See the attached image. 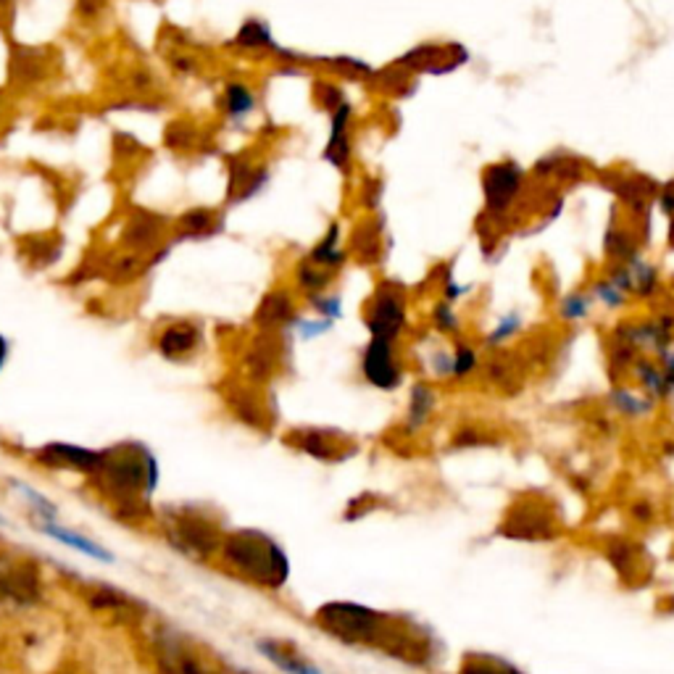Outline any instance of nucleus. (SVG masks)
Returning a JSON list of instances; mask_svg holds the SVG:
<instances>
[{
    "label": "nucleus",
    "mask_w": 674,
    "mask_h": 674,
    "mask_svg": "<svg viewBox=\"0 0 674 674\" xmlns=\"http://www.w3.org/2000/svg\"><path fill=\"white\" fill-rule=\"evenodd\" d=\"M454 448L459 451H472V448H495L501 445L498 437H492L491 429H477V427H461L454 435Z\"/></svg>",
    "instance_id": "2f4dec72"
},
{
    "label": "nucleus",
    "mask_w": 674,
    "mask_h": 674,
    "mask_svg": "<svg viewBox=\"0 0 674 674\" xmlns=\"http://www.w3.org/2000/svg\"><path fill=\"white\" fill-rule=\"evenodd\" d=\"M256 100H253V92L248 85L243 82H229L227 90H224V108L232 119H243L253 111Z\"/></svg>",
    "instance_id": "7c9ffc66"
},
{
    "label": "nucleus",
    "mask_w": 674,
    "mask_h": 674,
    "mask_svg": "<svg viewBox=\"0 0 674 674\" xmlns=\"http://www.w3.org/2000/svg\"><path fill=\"white\" fill-rule=\"evenodd\" d=\"M32 459L37 461L45 469H59V472H77L92 477L95 469L103 461V451H92V448H82V445H71V443H48L37 451H32Z\"/></svg>",
    "instance_id": "6e6552de"
},
{
    "label": "nucleus",
    "mask_w": 674,
    "mask_h": 674,
    "mask_svg": "<svg viewBox=\"0 0 674 674\" xmlns=\"http://www.w3.org/2000/svg\"><path fill=\"white\" fill-rule=\"evenodd\" d=\"M520 172L517 166H492L485 180V198L492 214H503L520 192Z\"/></svg>",
    "instance_id": "2eb2a0df"
},
{
    "label": "nucleus",
    "mask_w": 674,
    "mask_h": 674,
    "mask_svg": "<svg viewBox=\"0 0 674 674\" xmlns=\"http://www.w3.org/2000/svg\"><path fill=\"white\" fill-rule=\"evenodd\" d=\"M359 369L364 382L382 393H393L406 382V361L400 356L398 342L393 340L369 337V342L361 348Z\"/></svg>",
    "instance_id": "423d86ee"
},
{
    "label": "nucleus",
    "mask_w": 674,
    "mask_h": 674,
    "mask_svg": "<svg viewBox=\"0 0 674 674\" xmlns=\"http://www.w3.org/2000/svg\"><path fill=\"white\" fill-rule=\"evenodd\" d=\"M69 674H71V672H69Z\"/></svg>",
    "instance_id": "49530a36"
},
{
    "label": "nucleus",
    "mask_w": 674,
    "mask_h": 674,
    "mask_svg": "<svg viewBox=\"0 0 674 674\" xmlns=\"http://www.w3.org/2000/svg\"><path fill=\"white\" fill-rule=\"evenodd\" d=\"M606 406L613 417L624 422H648L656 417V408H659L656 400L648 398L643 390H638L630 382H612L606 393Z\"/></svg>",
    "instance_id": "9d476101"
},
{
    "label": "nucleus",
    "mask_w": 674,
    "mask_h": 674,
    "mask_svg": "<svg viewBox=\"0 0 674 674\" xmlns=\"http://www.w3.org/2000/svg\"><path fill=\"white\" fill-rule=\"evenodd\" d=\"M183 235H187V238H201V235H209L211 229H214V216H211V211H190V214H184L183 216Z\"/></svg>",
    "instance_id": "f704fd0d"
},
{
    "label": "nucleus",
    "mask_w": 674,
    "mask_h": 674,
    "mask_svg": "<svg viewBox=\"0 0 674 674\" xmlns=\"http://www.w3.org/2000/svg\"><path fill=\"white\" fill-rule=\"evenodd\" d=\"M480 374L491 382L495 390L506 393V390H514L520 385V369L514 367V361L506 356V351H495L491 353V359L482 364Z\"/></svg>",
    "instance_id": "4be33fe9"
},
{
    "label": "nucleus",
    "mask_w": 674,
    "mask_h": 674,
    "mask_svg": "<svg viewBox=\"0 0 674 674\" xmlns=\"http://www.w3.org/2000/svg\"><path fill=\"white\" fill-rule=\"evenodd\" d=\"M369 335L398 342L408 330V295L398 282H379L364 308Z\"/></svg>",
    "instance_id": "20e7f679"
},
{
    "label": "nucleus",
    "mask_w": 674,
    "mask_h": 674,
    "mask_svg": "<svg viewBox=\"0 0 674 674\" xmlns=\"http://www.w3.org/2000/svg\"><path fill=\"white\" fill-rule=\"evenodd\" d=\"M482 369V345L469 337L454 340V382H469Z\"/></svg>",
    "instance_id": "412c9836"
},
{
    "label": "nucleus",
    "mask_w": 674,
    "mask_h": 674,
    "mask_svg": "<svg viewBox=\"0 0 674 674\" xmlns=\"http://www.w3.org/2000/svg\"><path fill=\"white\" fill-rule=\"evenodd\" d=\"M630 379L638 390H643L645 396L656 400L659 406L674 398V390L664 377V369L659 364V359H653V356H641L630 371Z\"/></svg>",
    "instance_id": "4468645a"
},
{
    "label": "nucleus",
    "mask_w": 674,
    "mask_h": 674,
    "mask_svg": "<svg viewBox=\"0 0 674 674\" xmlns=\"http://www.w3.org/2000/svg\"><path fill=\"white\" fill-rule=\"evenodd\" d=\"M290 443L298 445L304 454L314 456V459L335 461L351 456V454H345V448H342V443H340L335 432H327V429H301V432L293 435Z\"/></svg>",
    "instance_id": "dca6fc26"
},
{
    "label": "nucleus",
    "mask_w": 674,
    "mask_h": 674,
    "mask_svg": "<svg viewBox=\"0 0 674 674\" xmlns=\"http://www.w3.org/2000/svg\"><path fill=\"white\" fill-rule=\"evenodd\" d=\"M34 527H37L45 538L61 543V546L71 548V551L85 553L88 558L103 561V564H114V553L108 551V548H103L95 538H88V535H82V532H77V529L61 527L56 520H40L34 521Z\"/></svg>",
    "instance_id": "f8f14e48"
},
{
    "label": "nucleus",
    "mask_w": 674,
    "mask_h": 674,
    "mask_svg": "<svg viewBox=\"0 0 674 674\" xmlns=\"http://www.w3.org/2000/svg\"><path fill=\"white\" fill-rule=\"evenodd\" d=\"M98 8H100V0H80V11H82L85 16H95Z\"/></svg>",
    "instance_id": "a19ab883"
},
{
    "label": "nucleus",
    "mask_w": 674,
    "mask_h": 674,
    "mask_svg": "<svg viewBox=\"0 0 674 674\" xmlns=\"http://www.w3.org/2000/svg\"><path fill=\"white\" fill-rule=\"evenodd\" d=\"M332 279H335V272H330L324 267H316L308 258H304L298 264V269H295V282H298V287L306 293L308 298L319 295V293H327V287H330Z\"/></svg>",
    "instance_id": "bb28decb"
},
{
    "label": "nucleus",
    "mask_w": 674,
    "mask_h": 674,
    "mask_svg": "<svg viewBox=\"0 0 674 674\" xmlns=\"http://www.w3.org/2000/svg\"><path fill=\"white\" fill-rule=\"evenodd\" d=\"M275 340L269 335L261 337V342H253L250 345V353H248V374L256 377V379H267L276 367V351H275Z\"/></svg>",
    "instance_id": "a878e982"
},
{
    "label": "nucleus",
    "mask_w": 674,
    "mask_h": 674,
    "mask_svg": "<svg viewBox=\"0 0 674 674\" xmlns=\"http://www.w3.org/2000/svg\"><path fill=\"white\" fill-rule=\"evenodd\" d=\"M425 369L437 382H454V348L429 345L425 353Z\"/></svg>",
    "instance_id": "c756f323"
},
{
    "label": "nucleus",
    "mask_w": 674,
    "mask_h": 674,
    "mask_svg": "<svg viewBox=\"0 0 674 674\" xmlns=\"http://www.w3.org/2000/svg\"><path fill=\"white\" fill-rule=\"evenodd\" d=\"M209 674H216V672H209Z\"/></svg>",
    "instance_id": "a18cd8bd"
},
{
    "label": "nucleus",
    "mask_w": 674,
    "mask_h": 674,
    "mask_svg": "<svg viewBox=\"0 0 674 674\" xmlns=\"http://www.w3.org/2000/svg\"><path fill=\"white\" fill-rule=\"evenodd\" d=\"M216 556L229 575L256 585V587L279 590L290 580L287 551L272 535H267L261 529H235V532L224 535Z\"/></svg>",
    "instance_id": "f03ea898"
},
{
    "label": "nucleus",
    "mask_w": 674,
    "mask_h": 674,
    "mask_svg": "<svg viewBox=\"0 0 674 674\" xmlns=\"http://www.w3.org/2000/svg\"><path fill=\"white\" fill-rule=\"evenodd\" d=\"M527 330V322H524V314L520 308L498 316V322L488 330V335H482V351L488 353H495V351H506L511 342H517Z\"/></svg>",
    "instance_id": "6ab92c4d"
},
{
    "label": "nucleus",
    "mask_w": 674,
    "mask_h": 674,
    "mask_svg": "<svg viewBox=\"0 0 674 674\" xmlns=\"http://www.w3.org/2000/svg\"><path fill=\"white\" fill-rule=\"evenodd\" d=\"M5 361H8V342H5V337L0 335V369L5 367Z\"/></svg>",
    "instance_id": "79ce46f5"
},
{
    "label": "nucleus",
    "mask_w": 674,
    "mask_h": 674,
    "mask_svg": "<svg viewBox=\"0 0 674 674\" xmlns=\"http://www.w3.org/2000/svg\"><path fill=\"white\" fill-rule=\"evenodd\" d=\"M256 322L261 324L264 332L276 330V327H293L295 322V306H293V295L285 290H275L269 293L261 306L256 311Z\"/></svg>",
    "instance_id": "f3484780"
},
{
    "label": "nucleus",
    "mask_w": 674,
    "mask_h": 674,
    "mask_svg": "<svg viewBox=\"0 0 674 674\" xmlns=\"http://www.w3.org/2000/svg\"><path fill=\"white\" fill-rule=\"evenodd\" d=\"M593 306L595 298L590 295V290H572L561 295V301L556 304V316L561 324H583L585 319H590Z\"/></svg>",
    "instance_id": "5701e85b"
},
{
    "label": "nucleus",
    "mask_w": 674,
    "mask_h": 674,
    "mask_svg": "<svg viewBox=\"0 0 674 674\" xmlns=\"http://www.w3.org/2000/svg\"><path fill=\"white\" fill-rule=\"evenodd\" d=\"M440 406V390L435 382L419 379L408 390V406L403 417V435H419L422 429L429 427L432 417L437 414Z\"/></svg>",
    "instance_id": "9b49d317"
},
{
    "label": "nucleus",
    "mask_w": 674,
    "mask_h": 674,
    "mask_svg": "<svg viewBox=\"0 0 674 674\" xmlns=\"http://www.w3.org/2000/svg\"><path fill=\"white\" fill-rule=\"evenodd\" d=\"M456 674H527L517 661L491 653V651H466L461 656Z\"/></svg>",
    "instance_id": "a211bd4d"
},
{
    "label": "nucleus",
    "mask_w": 674,
    "mask_h": 674,
    "mask_svg": "<svg viewBox=\"0 0 674 674\" xmlns=\"http://www.w3.org/2000/svg\"><path fill=\"white\" fill-rule=\"evenodd\" d=\"M238 45H243V48H275V40L269 37V30H267V24L264 22H248L246 27L240 30L238 34V40H235Z\"/></svg>",
    "instance_id": "72a5a7b5"
},
{
    "label": "nucleus",
    "mask_w": 674,
    "mask_h": 674,
    "mask_svg": "<svg viewBox=\"0 0 674 674\" xmlns=\"http://www.w3.org/2000/svg\"><path fill=\"white\" fill-rule=\"evenodd\" d=\"M630 520L635 521V524H653L656 521V506H653V501L651 498H635L632 503H630Z\"/></svg>",
    "instance_id": "58836bf2"
},
{
    "label": "nucleus",
    "mask_w": 674,
    "mask_h": 674,
    "mask_svg": "<svg viewBox=\"0 0 674 674\" xmlns=\"http://www.w3.org/2000/svg\"><path fill=\"white\" fill-rule=\"evenodd\" d=\"M659 364L664 369V377H667V382H669V388L674 390V345L664 353V356H659Z\"/></svg>",
    "instance_id": "ea45409f"
},
{
    "label": "nucleus",
    "mask_w": 674,
    "mask_h": 674,
    "mask_svg": "<svg viewBox=\"0 0 674 674\" xmlns=\"http://www.w3.org/2000/svg\"><path fill=\"white\" fill-rule=\"evenodd\" d=\"M90 606L95 612H124L129 606V598H124L122 593H114V590H100L90 598Z\"/></svg>",
    "instance_id": "4c0bfd02"
},
{
    "label": "nucleus",
    "mask_w": 674,
    "mask_h": 674,
    "mask_svg": "<svg viewBox=\"0 0 674 674\" xmlns=\"http://www.w3.org/2000/svg\"><path fill=\"white\" fill-rule=\"evenodd\" d=\"M164 535L177 551L190 558H211L224 540V535L209 517L190 514L184 509L177 514H164Z\"/></svg>",
    "instance_id": "39448f33"
},
{
    "label": "nucleus",
    "mask_w": 674,
    "mask_h": 674,
    "mask_svg": "<svg viewBox=\"0 0 674 674\" xmlns=\"http://www.w3.org/2000/svg\"><path fill=\"white\" fill-rule=\"evenodd\" d=\"M606 558L613 566V572L622 577V580H630V577H638V548L635 543L613 535L606 546Z\"/></svg>",
    "instance_id": "b1692460"
},
{
    "label": "nucleus",
    "mask_w": 674,
    "mask_h": 674,
    "mask_svg": "<svg viewBox=\"0 0 674 674\" xmlns=\"http://www.w3.org/2000/svg\"><path fill=\"white\" fill-rule=\"evenodd\" d=\"M0 524H8V521H5V520H3V517H0Z\"/></svg>",
    "instance_id": "37998d69"
},
{
    "label": "nucleus",
    "mask_w": 674,
    "mask_h": 674,
    "mask_svg": "<svg viewBox=\"0 0 674 674\" xmlns=\"http://www.w3.org/2000/svg\"><path fill=\"white\" fill-rule=\"evenodd\" d=\"M609 335L635 345L643 356H664L674 345V311H656L643 319L616 322Z\"/></svg>",
    "instance_id": "0eeeda50"
},
{
    "label": "nucleus",
    "mask_w": 674,
    "mask_h": 674,
    "mask_svg": "<svg viewBox=\"0 0 674 674\" xmlns=\"http://www.w3.org/2000/svg\"><path fill=\"white\" fill-rule=\"evenodd\" d=\"M3 5H5V0H0V8H3Z\"/></svg>",
    "instance_id": "c03bdc74"
},
{
    "label": "nucleus",
    "mask_w": 674,
    "mask_h": 674,
    "mask_svg": "<svg viewBox=\"0 0 674 674\" xmlns=\"http://www.w3.org/2000/svg\"><path fill=\"white\" fill-rule=\"evenodd\" d=\"M429 319H432V327H435V332H440L443 337H461L463 332V322H461L459 311L454 308L451 301H437L435 306H432V314H429Z\"/></svg>",
    "instance_id": "c85d7f7f"
},
{
    "label": "nucleus",
    "mask_w": 674,
    "mask_h": 674,
    "mask_svg": "<svg viewBox=\"0 0 674 674\" xmlns=\"http://www.w3.org/2000/svg\"><path fill=\"white\" fill-rule=\"evenodd\" d=\"M348 119H351V106L342 100L332 114V135H330V145L324 151V158L330 164H335L337 169L345 166L348 154H351V143H348Z\"/></svg>",
    "instance_id": "aec40b11"
},
{
    "label": "nucleus",
    "mask_w": 674,
    "mask_h": 674,
    "mask_svg": "<svg viewBox=\"0 0 674 674\" xmlns=\"http://www.w3.org/2000/svg\"><path fill=\"white\" fill-rule=\"evenodd\" d=\"M332 324L335 322H330L324 316H319V319H301V316H295V322H293L290 330H295L301 340H314V337L327 335L332 330Z\"/></svg>",
    "instance_id": "c9c22d12"
},
{
    "label": "nucleus",
    "mask_w": 674,
    "mask_h": 674,
    "mask_svg": "<svg viewBox=\"0 0 674 674\" xmlns=\"http://www.w3.org/2000/svg\"><path fill=\"white\" fill-rule=\"evenodd\" d=\"M495 532L506 540L520 543H551L564 535V524L548 501L527 495L509 506Z\"/></svg>",
    "instance_id": "7ed1b4c3"
},
{
    "label": "nucleus",
    "mask_w": 674,
    "mask_h": 674,
    "mask_svg": "<svg viewBox=\"0 0 674 674\" xmlns=\"http://www.w3.org/2000/svg\"><path fill=\"white\" fill-rule=\"evenodd\" d=\"M308 261L316 264V267H324V269H330V272H337V269L342 267L345 250L340 248V229H337V224H332L330 232H327V238L308 253Z\"/></svg>",
    "instance_id": "393cba45"
},
{
    "label": "nucleus",
    "mask_w": 674,
    "mask_h": 674,
    "mask_svg": "<svg viewBox=\"0 0 674 674\" xmlns=\"http://www.w3.org/2000/svg\"><path fill=\"white\" fill-rule=\"evenodd\" d=\"M256 651L267 659V661H272L279 672L285 674H324L311 659L306 656H301L298 653V648L290 643V641H272V638H261L258 643H256Z\"/></svg>",
    "instance_id": "ddd939ff"
},
{
    "label": "nucleus",
    "mask_w": 674,
    "mask_h": 674,
    "mask_svg": "<svg viewBox=\"0 0 674 674\" xmlns=\"http://www.w3.org/2000/svg\"><path fill=\"white\" fill-rule=\"evenodd\" d=\"M90 480L119 517L140 521L151 514V498L161 480V466L151 448L126 440L103 451V461Z\"/></svg>",
    "instance_id": "f257e3e1"
},
{
    "label": "nucleus",
    "mask_w": 674,
    "mask_h": 674,
    "mask_svg": "<svg viewBox=\"0 0 674 674\" xmlns=\"http://www.w3.org/2000/svg\"><path fill=\"white\" fill-rule=\"evenodd\" d=\"M308 301H311V306H314V311H316L319 316H324V319H330V322H337V319L342 316V301H340V295L319 293V295H311Z\"/></svg>",
    "instance_id": "e433bc0d"
},
{
    "label": "nucleus",
    "mask_w": 674,
    "mask_h": 674,
    "mask_svg": "<svg viewBox=\"0 0 674 674\" xmlns=\"http://www.w3.org/2000/svg\"><path fill=\"white\" fill-rule=\"evenodd\" d=\"M590 295L595 298V304L606 308V311H622V308L630 306L632 295L627 290H622L612 276H601L590 285Z\"/></svg>",
    "instance_id": "cd10ccee"
},
{
    "label": "nucleus",
    "mask_w": 674,
    "mask_h": 674,
    "mask_svg": "<svg viewBox=\"0 0 674 674\" xmlns=\"http://www.w3.org/2000/svg\"><path fill=\"white\" fill-rule=\"evenodd\" d=\"M201 345H203L201 327L192 322H172L161 327V332L155 337V351L166 361H177V364L190 361L201 351Z\"/></svg>",
    "instance_id": "1a4fd4ad"
},
{
    "label": "nucleus",
    "mask_w": 674,
    "mask_h": 674,
    "mask_svg": "<svg viewBox=\"0 0 674 674\" xmlns=\"http://www.w3.org/2000/svg\"><path fill=\"white\" fill-rule=\"evenodd\" d=\"M16 491L22 492V498L27 501L32 506V514L34 517H40V520H59V509H56V503L53 501H48L42 492H37L34 488H30V485H24V482H11Z\"/></svg>",
    "instance_id": "473e14b6"
}]
</instances>
